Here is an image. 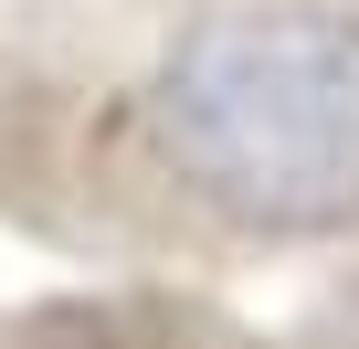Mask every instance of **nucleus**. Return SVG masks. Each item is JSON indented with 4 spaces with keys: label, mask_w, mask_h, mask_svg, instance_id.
<instances>
[{
    "label": "nucleus",
    "mask_w": 359,
    "mask_h": 349,
    "mask_svg": "<svg viewBox=\"0 0 359 349\" xmlns=\"http://www.w3.org/2000/svg\"><path fill=\"white\" fill-rule=\"evenodd\" d=\"M0 349H285V317L212 275H85L0 296Z\"/></svg>",
    "instance_id": "f257e3e1"
},
{
    "label": "nucleus",
    "mask_w": 359,
    "mask_h": 349,
    "mask_svg": "<svg viewBox=\"0 0 359 349\" xmlns=\"http://www.w3.org/2000/svg\"><path fill=\"white\" fill-rule=\"evenodd\" d=\"M275 317H285V349H359V244L327 254L317 275H296V307H275Z\"/></svg>",
    "instance_id": "f03ea898"
}]
</instances>
